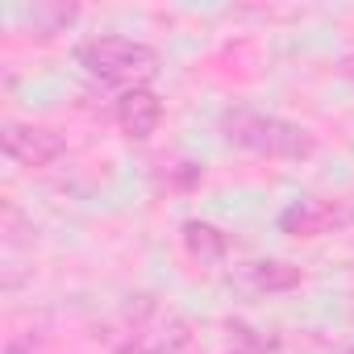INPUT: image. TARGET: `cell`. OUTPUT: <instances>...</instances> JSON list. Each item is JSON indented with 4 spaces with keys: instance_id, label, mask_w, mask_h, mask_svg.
<instances>
[{
    "instance_id": "6da1fadb",
    "label": "cell",
    "mask_w": 354,
    "mask_h": 354,
    "mask_svg": "<svg viewBox=\"0 0 354 354\" xmlns=\"http://www.w3.org/2000/svg\"><path fill=\"white\" fill-rule=\"evenodd\" d=\"M221 133L230 146L246 150V154H259V158H288V162H300L317 150V138L288 121V117H275V113H259V109H225L221 113Z\"/></svg>"
},
{
    "instance_id": "7a4b0ae2",
    "label": "cell",
    "mask_w": 354,
    "mask_h": 354,
    "mask_svg": "<svg viewBox=\"0 0 354 354\" xmlns=\"http://www.w3.org/2000/svg\"><path fill=\"white\" fill-rule=\"evenodd\" d=\"M121 354H192V329L171 304L133 296L121 308Z\"/></svg>"
},
{
    "instance_id": "3957f363",
    "label": "cell",
    "mask_w": 354,
    "mask_h": 354,
    "mask_svg": "<svg viewBox=\"0 0 354 354\" xmlns=\"http://www.w3.org/2000/svg\"><path fill=\"white\" fill-rule=\"evenodd\" d=\"M75 63L100 80V84H125L129 88H146V80H154L158 71V50L138 42V38H121V34H100L75 46Z\"/></svg>"
},
{
    "instance_id": "277c9868",
    "label": "cell",
    "mask_w": 354,
    "mask_h": 354,
    "mask_svg": "<svg viewBox=\"0 0 354 354\" xmlns=\"http://www.w3.org/2000/svg\"><path fill=\"white\" fill-rule=\"evenodd\" d=\"M350 221H354V209L346 201H329V196H304L279 213V230L292 238H321V234L346 230Z\"/></svg>"
},
{
    "instance_id": "5b68a950",
    "label": "cell",
    "mask_w": 354,
    "mask_h": 354,
    "mask_svg": "<svg viewBox=\"0 0 354 354\" xmlns=\"http://www.w3.org/2000/svg\"><path fill=\"white\" fill-rule=\"evenodd\" d=\"M0 146H5V154L17 167H30V171H42L50 162H59L63 150H67V142L55 129L30 125V121H5V129H0Z\"/></svg>"
},
{
    "instance_id": "8992f818",
    "label": "cell",
    "mask_w": 354,
    "mask_h": 354,
    "mask_svg": "<svg viewBox=\"0 0 354 354\" xmlns=\"http://www.w3.org/2000/svg\"><path fill=\"white\" fill-rule=\"evenodd\" d=\"M300 279H304V271L283 259H250L230 271V283L242 296H279V292L300 288Z\"/></svg>"
},
{
    "instance_id": "52a82bcc",
    "label": "cell",
    "mask_w": 354,
    "mask_h": 354,
    "mask_svg": "<svg viewBox=\"0 0 354 354\" xmlns=\"http://www.w3.org/2000/svg\"><path fill=\"white\" fill-rule=\"evenodd\" d=\"M158 121H162V100L154 96V88H129V92H121V100H117V125H121L125 138L146 142L158 129Z\"/></svg>"
},
{
    "instance_id": "ba28073f",
    "label": "cell",
    "mask_w": 354,
    "mask_h": 354,
    "mask_svg": "<svg viewBox=\"0 0 354 354\" xmlns=\"http://www.w3.org/2000/svg\"><path fill=\"white\" fill-rule=\"evenodd\" d=\"M184 250L192 254V263L201 267H217L230 254V238L213 225V221H184Z\"/></svg>"
},
{
    "instance_id": "9c48e42d",
    "label": "cell",
    "mask_w": 354,
    "mask_h": 354,
    "mask_svg": "<svg viewBox=\"0 0 354 354\" xmlns=\"http://www.w3.org/2000/svg\"><path fill=\"white\" fill-rule=\"evenodd\" d=\"M80 17V5H34V9H17L13 21H21L34 38H55L63 30H71Z\"/></svg>"
},
{
    "instance_id": "30bf717a",
    "label": "cell",
    "mask_w": 354,
    "mask_h": 354,
    "mask_svg": "<svg viewBox=\"0 0 354 354\" xmlns=\"http://www.w3.org/2000/svg\"><path fill=\"white\" fill-rule=\"evenodd\" d=\"M230 333H238V342H246V346H254V350H275V337H254V329H246L242 321H234Z\"/></svg>"
},
{
    "instance_id": "8fae6325",
    "label": "cell",
    "mask_w": 354,
    "mask_h": 354,
    "mask_svg": "<svg viewBox=\"0 0 354 354\" xmlns=\"http://www.w3.org/2000/svg\"><path fill=\"white\" fill-rule=\"evenodd\" d=\"M5 354H34V346H30L26 337H13V342L5 346Z\"/></svg>"
},
{
    "instance_id": "7c38bea8",
    "label": "cell",
    "mask_w": 354,
    "mask_h": 354,
    "mask_svg": "<svg viewBox=\"0 0 354 354\" xmlns=\"http://www.w3.org/2000/svg\"><path fill=\"white\" fill-rule=\"evenodd\" d=\"M342 75H346V80H354V50L342 59Z\"/></svg>"
},
{
    "instance_id": "4fadbf2b",
    "label": "cell",
    "mask_w": 354,
    "mask_h": 354,
    "mask_svg": "<svg viewBox=\"0 0 354 354\" xmlns=\"http://www.w3.org/2000/svg\"><path fill=\"white\" fill-rule=\"evenodd\" d=\"M346 354H354V346H350V350H346Z\"/></svg>"
},
{
    "instance_id": "5bb4252c",
    "label": "cell",
    "mask_w": 354,
    "mask_h": 354,
    "mask_svg": "<svg viewBox=\"0 0 354 354\" xmlns=\"http://www.w3.org/2000/svg\"><path fill=\"white\" fill-rule=\"evenodd\" d=\"M234 354H242V350H234Z\"/></svg>"
}]
</instances>
